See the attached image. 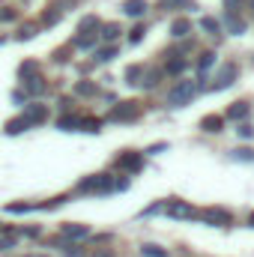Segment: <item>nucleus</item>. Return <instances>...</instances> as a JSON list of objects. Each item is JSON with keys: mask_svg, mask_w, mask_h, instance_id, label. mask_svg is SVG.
Returning a JSON list of instances; mask_svg holds the SVG:
<instances>
[{"mask_svg": "<svg viewBox=\"0 0 254 257\" xmlns=\"http://www.w3.org/2000/svg\"><path fill=\"white\" fill-rule=\"evenodd\" d=\"M200 27H203V30H209V33H212V36H215V33H218V30H221V24H218V21H215V18H203V21H200Z\"/></svg>", "mask_w": 254, "mask_h": 257, "instance_id": "obj_22", "label": "nucleus"}, {"mask_svg": "<svg viewBox=\"0 0 254 257\" xmlns=\"http://www.w3.org/2000/svg\"><path fill=\"white\" fill-rule=\"evenodd\" d=\"M141 84H144V87H147V90H153V87H156V84H159V72H147V75H144V81H141Z\"/></svg>", "mask_w": 254, "mask_h": 257, "instance_id": "obj_23", "label": "nucleus"}, {"mask_svg": "<svg viewBox=\"0 0 254 257\" xmlns=\"http://www.w3.org/2000/svg\"><path fill=\"white\" fill-rule=\"evenodd\" d=\"M171 33H174V36H189V33H191V21H186V18H177V21L171 24Z\"/></svg>", "mask_w": 254, "mask_h": 257, "instance_id": "obj_12", "label": "nucleus"}, {"mask_svg": "<svg viewBox=\"0 0 254 257\" xmlns=\"http://www.w3.org/2000/svg\"><path fill=\"white\" fill-rule=\"evenodd\" d=\"M114 54H117V51H114V48H102V51H99V54H96V57H99V60H102V63H108V60H111V57H114Z\"/></svg>", "mask_w": 254, "mask_h": 257, "instance_id": "obj_30", "label": "nucleus"}, {"mask_svg": "<svg viewBox=\"0 0 254 257\" xmlns=\"http://www.w3.org/2000/svg\"><path fill=\"white\" fill-rule=\"evenodd\" d=\"M248 221H251V224H254V215H251V218H248Z\"/></svg>", "mask_w": 254, "mask_h": 257, "instance_id": "obj_38", "label": "nucleus"}, {"mask_svg": "<svg viewBox=\"0 0 254 257\" xmlns=\"http://www.w3.org/2000/svg\"><path fill=\"white\" fill-rule=\"evenodd\" d=\"M194 93H197L194 81H180V84H174L168 90V105L171 108H183V105H189L191 99H194Z\"/></svg>", "mask_w": 254, "mask_h": 257, "instance_id": "obj_1", "label": "nucleus"}, {"mask_svg": "<svg viewBox=\"0 0 254 257\" xmlns=\"http://www.w3.org/2000/svg\"><path fill=\"white\" fill-rule=\"evenodd\" d=\"M30 203H9V212H27Z\"/></svg>", "mask_w": 254, "mask_h": 257, "instance_id": "obj_32", "label": "nucleus"}, {"mask_svg": "<svg viewBox=\"0 0 254 257\" xmlns=\"http://www.w3.org/2000/svg\"><path fill=\"white\" fill-rule=\"evenodd\" d=\"M144 33H147V30H144V27H141V24H138V27H135V30H132V36H129V42H132V45H138V42H141V39H144Z\"/></svg>", "mask_w": 254, "mask_h": 257, "instance_id": "obj_26", "label": "nucleus"}, {"mask_svg": "<svg viewBox=\"0 0 254 257\" xmlns=\"http://www.w3.org/2000/svg\"><path fill=\"white\" fill-rule=\"evenodd\" d=\"M117 36H120V27L117 24H102V39L105 42H114Z\"/></svg>", "mask_w": 254, "mask_h": 257, "instance_id": "obj_16", "label": "nucleus"}, {"mask_svg": "<svg viewBox=\"0 0 254 257\" xmlns=\"http://www.w3.org/2000/svg\"><path fill=\"white\" fill-rule=\"evenodd\" d=\"M111 189H114V183H111L105 174L90 177V180H84V183H81V192H111Z\"/></svg>", "mask_w": 254, "mask_h": 257, "instance_id": "obj_4", "label": "nucleus"}, {"mask_svg": "<svg viewBox=\"0 0 254 257\" xmlns=\"http://www.w3.org/2000/svg\"><path fill=\"white\" fill-rule=\"evenodd\" d=\"M233 78H236V66L227 63L221 66V72L215 75V81H212V90H224V87H230L233 84Z\"/></svg>", "mask_w": 254, "mask_h": 257, "instance_id": "obj_6", "label": "nucleus"}, {"mask_svg": "<svg viewBox=\"0 0 254 257\" xmlns=\"http://www.w3.org/2000/svg\"><path fill=\"white\" fill-rule=\"evenodd\" d=\"M221 126H224L221 117H203V120H200V128H203V132H221Z\"/></svg>", "mask_w": 254, "mask_h": 257, "instance_id": "obj_14", "label": "nucleus"}, {"mask_svg": "<svg viewBox=\"0 0 254 257\" xmlns=\"http://www.w3.org/2000/svg\"><path fill=\"white\" fill-rule=\"evenodd\" d=\"M93 257H117V254H114L111 248H99V251H96V254H93Z\"/></svg>", "mask_w": 254, "mask_h": 257, "instance_id": "obj_36", "label": "nucleus"}, {"mask_svg": "<svg viewBox=\"0 0 254 257\" xmlns=\"http://www.w3.org/2000/svg\"><path fill=\"white\" fill-rule=\"evenodd\" d=\"M33 36H36V27L33 24H24L21 33H18V39H33Z\"/></svg>", "mask_w": 254, "mask_h": 257, "instance_id": "obj_25", "label": "nucleus"}, {"mask_svg": "<svg viewBox=\"0 0 254 257\" xmlns=\"http://www.w3.org/2000/svg\"><path fill=\"white\" fill-rule=\"evenodd\" d=\"M24 81H27V90H30L33 96L45 90V84H42V78H39V75H33V78H24Z\"/></svg>", "mask_w": 254, "mask_h": 257, "instance_id": "obj_18", "label": "nucleus"}, {"mask_svg": "<svg viewBox=\"0 0 254 257\" xmlns=\"http://www.w3.org/2000/svg\"><path fill=\"white\" fill-rule=\"evenodd\" d=\"M200 218H203L206 224H221V227H224V224H230V212H227V209H215V206L203 209V212H200Z\"/></svg>", "mask_w": 254, "mask_h": 257, "instance_id": "obj_5", "label": "nucleus"}, {"mask_svg": "<svg viewBox=\"0 0 254 257\" xmlns=\"http://www.w3.org/2000/svg\"><path fill=\"white\" fill-rule=\"evenodd\" d=\"M183 69H186V60H183V57H177V60L168 63V72H171V75H180Z\"/></svg>", "mask_w": 254, "mask_h": 257, "instance_id": "obj_24", "label": "nucleus"}, {"mask_svg": "<svg viewBox=\"0 0 254 257\" xmlns=\"http://www.w3.org/2000/svg\"><path fill=\"white\" fill-rule=\"evenodd\" d=\"M138 75H141V69H138V66H132V69H129V72H126L129 84H138V81H135V78H138Z\"/></svg>", "mask_w": 254, "mask_h": 257, "instance_id": "obj_34", "label": "nucleus"}, {"mask_svg": "<svg viewBox=\"0 0 254 257\" xmlns=\"http://www.w3.org/2000/svg\"><path fill=\"white\" fill-rule=\"evenodd\" d=\"M123 9H126V15H132V18H141V15L147 12V3H144V0H126Z\"/></svg>", "mask_w": 254, "mask_h": 257, "instance_id": "obj_9", "label": "nucleus"}, {"mask_svg": "<svg viewBox=\"0 0 254 257\" xmlns=\"http://www.w3.org/2000/svg\"><path fill=\"white\" fill-rule=\"evenodd\" d=\"M75 93H81V96H90V93H96V87L84 81V84H78V87H75Z\"/></svg>", "mask_w": 254, "mask_h": 257, "instance_id": "obj_28", "label": "nucleus"}, {"mask_svg": "<svg viewBox=\"0 0 254 257\" xmlns=\"http://www.w3.org/2000/svg\"><path fill=\"white\" fill-rule=\"evenodd\" d=\"M239 135H242V138H251V135H254V128L248 126V123H242V126H239Z\"/></svg>", "mask_w": 254, "mask_h": 257, "instance_id": "obj_35", "label": "nucleus"}, {"mask_svg": "<svg viewBox=\"0 0 254 257\" xmlns=\"http://www.w3.org/2000/svg\"><path fill=\"white\" fill-rule=\"evenodd\" d=\"M141 254H144V257H168V251H165V248H159V245H144V248H141Z\"/></svg>", "mask_w": 254, "mask_h": 257, "instance_id": "obj_20", "label": "nucleus"}, {"mask_svg": "<svg viewBox=\"0 0 254 257\" xmlns=\"http://www.w3.org/2000/svg\"><path fill=\"white\" fill-rule=\"evenodd\" d=\"M63 233L72 236V239H84V236H87V227H84V224H66Z\"/></svg>", "mask_w": 254, "mask_h": 257, "instance_id": "obj_15", "label": "nucleus"}, {"mask_svg": "<svg viewBox=\"0 0 254 257\" xmlns=\"http://www.w3.org/2000/svg\"><path fill=\"white\" fill-rule=\"evenodd\" d=\"M224 6H227V12H233V15H236V9L242 6V0H224Z\"/></svg>", "mask_w": 254, "mask_h": 257, "instance_id": "obj_33", "label": "nucleus"}, {"mask_svg": "<svg viewBox=\"0 0 254 257\" xmlns=\"http://www.w3.org/2000/svg\"><path fill=\"white\" fill-rule=\"evenodd\" d=\"M248 111H251V108H248V102H233V105H230V111H227V117H230V120H245V117H248Z\"/></svg>", "mask_w": 254, "mask_h": 257, "instance_id": "obj_10", "label": "nucleus"}, {"mask_svg": "<svg viewBox=\"0 0 254 257\" xmlns=\"http://www.w3.org/2000/svg\"><path fill=\"white\" fill-rule=\"evenodd\" d=\"M27 126H30V123H27L24 117H18V120H9V123H6V132H9V135H18V132H24Z\"/></svg>", "mask_w": 254, "mask_h": 257, "instance_id": "obj_17", "label": "nucleus"}, {"mask_svg": "<svg viewBox=\"0 0 254 257\" xmlns=\"http://www.w3.org/2000/svg\"><path fill=\"white\" fill-rule=\"evenodd\" d=\"M165 209H168L171 218H191V215H194V209H191L189 203H183V200H174V203H168Z\"/></svg>", "mask_w": 254, "mask_h": 257, "instance_id": "obj_7", "label": "nucleus"}, {"mask_svg": "<svg viewBox=\"0 0 254 257\" xmlns=\"http://www.w3.org/2000/svg\"><path fill=\"white\" fill-rule=\"evenodd\" d=\"M102 27V21L96 18V15H87L81 24H78V33H90V30H99Z\"/></svg>", "mask_w": 254, "mask_h": 257, "instance_id": "obj_13", "label": "nucleus"}, {"mask_svg": "<svg viewBox=\"0 0 254 257\" xmlns=\"http://www.w3.org/2000/svg\"><path fill=\"white\" fill-rule=\"evenodd\" d=\"M141 117V105L138 102H120L114 111H111V120H117V123H132V120H138Z\"/></svg>", "mask_w": 254, "mask_h": 257, "instance_id": "obj_2", "label": "nucleus"}, {"mask_svg": "<svg viewBox=\"0 0 254 257\" xmlns=\"http://www.w3.org/2000/svg\"><path fill=\"white\" fill-rule=\"evenodd\" d=\"M224 24H227V30H230V33H245V21H242V18H236L233 12H227Z\"/></svg>", "mask_w": 254, "mask_h": 257, "instance_id": "obj_11", "label": "nucleus"}, {"mask_svg": "<svg viewBox=\"0 0 254 257\" xmlns=\"http://www.w3.org/2000/svg\"><path fill=\"white\" fill-rule=\"evenodd\" d=\"M99 126H102L99 120H90V117H87V120H81V128H84V132H99Z\"/></svg>", "mask_w": 254, "mask_h": 257, "instance_id": "obj_27", "label": "nucleus"}, {"mask_svg": "<svg viewBox=\"0 0 254 257\" xmlns=\"http://www.w3.org/2000/svg\"><path fill=\"white\" fill-rule=\"evenodd\" d=\"M45 117H48V108H45V105H30L27 114H24V120H27L30 126H33V123H42Z\"/></svg>", "mask_w": 254, "mask_h": 257, "instance_id": "obj_8", "label": "nucleus"}, {"mask_svg": "<svg viewBox=\"0 0 254 257\" xmlns=\"http://www.w3.org/2000/svg\"><path fill=\"white\" fill-rule=\"evenodd\" d=\"M251 6H254V0H251Z\"/></svg>", "mask_w": 254, "mask_h": 257, "instance_id": "obj_39", "label": "nucleus"}, {"mask_svg": "<svg viewBox=\"0 0 254 257\" xmlns=\"http://www.w3.org/2000/svg\"><path fill=\"white\" fill-rule=\"evenodd\" d=\"M117 168H120V171H132V174H135V171H141V168H144V156H141V153H132V150H126V153H120V156H117Z\"/></svg>", "mask_w": 254, "mask_h": 257, "instance_id": "obj_3", "label": "nucleus"}, {"mask_svg": "<svg viewBox=\"0 0 254 257\" xmlns=\"http://www.w3.org/2000/svg\"><path fill=\"white\" fill-rule=\"evenodd\" d=\"M168 6H189V9H194V0H165V9Z\"/></svg>", "mask_w": 254, "mask_h": 257, "instance_id": "obj_29", "label": "nucleus"}, {"mask_svg": "<svg viewBox=\"0 0 254 257\" xmlns=\"http://www.w3.org/2000/svg\"><path fill=\"white\" fill-rule=\"evenodd\" d=\"M12 242H15V236H6V239H0V248H12Z\"/></svg>", "mask_w": 254, "mask_h": 257, "instance_id": "obj_37", "label": "nucleus"}, {"mask_svg": "<svg viewBox=\"0 0 254 257\" xmlns=\"http://www.w3.org/2000/svg\"><path fill=\"white\" fill-rule=\"evenodd\" d=\"M0 21H15V9L3 6V9H0Z\"/></svg>", "mask_w": 254, "mask_h": 257, "instance_id": "obj_31", "label": "nucleus"}, {"mask_svg": "<svg viewBox=\"0 0 254 257\" xmlns=\"http://www.w3.org/2000/svg\"><path fill=\"white\" fill-rule=\"evenodd\" d=\"M212 63H215V54H212V51H203V54H200V63H197V69H200V72H206Z\"/></svg>", "mask_w": 254, "mask_h": 257, "instance_id": "obj_21", "label": "nucleus"}, {"mask_svg": "<svg viewBox=\"0 0 254 257\" xmlns=\"http://www.w3.org/2000/svg\"><path fill=\"white\" fill-rule=\"evenodd\" d=\"M75 45H78V48H93V45H96V33H84V36H78Z\"/></svg>", "mask_w": 254, "mask_h": 257, "instance_id": "obj_19", "label": "nucleus"}]
</instances>
